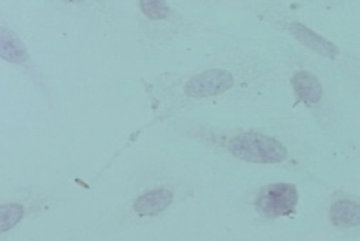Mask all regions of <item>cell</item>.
Masks as SVG:
<instances>
[{"mask_svg": "<svg viewBox=\"0 0 360 241\" xmlns=\"http://www.w3.org/2000/svg\"><path fill=\"white\" fill-rule=\"evenodd\" d=\"M229 150L236 157L251 163H281L288 157V150L270 136L261 133H240L234 136Z\"/></svg>", "mask_w": 360, "mask_h": 241, "instance_id": "1", "label": "cell"}, {"mask_svg": "<svg viewBox=\"0 0 360 241\" xmlns=\"http://www.w3.org/2000/svg\"><path fill=\"white\" fill-rule=\"evenodd\" d=\"M298 191L290 183H273L266 187L257 198V209L267 218L286 216L295 211Z\"/></svg>", "mask_w": 360, "mask_h": 241, "instance_id": "2", "label": "cell"}, {"mask_svg": "<svg viewBox=\"0 0 360 241\" xmlns=\"http://www.w3.org/2000/svg\"><path fill=\"white\" fill-rule=\"evenodd\" d=\"M233 86V77L224 70H210L188 80L186 93L195 98L215 96L229 91Z\"/></svg>", "mask_w": 360, "mask_h": 241, "instance_id": "3", "label": "cell"}, {"mask_svg": "<svg viewBox=\"0 0 360 241\" xmlns=\"http://www.w3.org/2000/svg\"><path fill=\"white\" fill-rule=\"evenodd\" d=\"M289 32L292 33V36L295 39H298L302 45H306L307 48L316 51L317 53L328 56V58H335V56L338 55V48L335 45H332L329 40H326L322 36L314 33L306 25L292 24L289 27Z\"/></svg>", "mask_w": 360, "mask_h": 241, "instance_id": "4", "label": "cell"}, {"mask_svg": "<svg viewBox=\"0 0 360 241\" xmlns=\"http://www.w3.org/2000/svg\"><path fill=\"white\" fill-rule=\"evenodd\" d=\"M172 203V193L169 190H155L141 195L134 204V209L141 216H153L166 210Z\"/></svg>", "mask_w": 360, "mask_h": 241, "instance_id": "5", "label": "cell"}, {"mask_svg": "<svg viewBox=\"0 0 360 241\" xmlns=\"http://www.w3.org/2000/svg\"><path fill=\"white\" fill-rule=\"evenodd\" d=\"M292 84L297 96L304 104L314 105L322 99L323 89L321 82L309 72H298L292 77Z\"/></svg>", "mask_w": 360, "mask_h": 241, "instance_id": "6", "label": "cell"}, {"mask_svg": "<svg viewBox=\"0 0 360 241\" xmlns=\"http://www.w3.org/2000/svg\"><path fill=\"white\" fill-rule=\"evenodd\" d=\"M0 58L12 64H21L29 58L22 41L6 28H0Z\"/></svg>", "mask_w": 360, "mask_h": 241, "instance_id": "7", "label": "cell"}, {"mask_svg": "<svg viewBox=\"0 0 360 241\" xmlns=\"http://www.w3.org/2000/svg\"><path fill=\"white\" fill-rule=\"evenodd\" d=\"M330 219L337 226H357L360 222V207L353 202H337L330 207Z\"/></svg>", "mask_w": 360, "mask_h": 241, "instance_id": "8", "label": "cell"}, {"mask_svg": "<svg viewBox=\"0 0 360 241\" xmlns=\"http://www.w3.org/2000/svg\"><path fill=\"white\" fill-rule=\"evenodd\" d=\"M24 216V207L18 203L0 206V233L13 228Z\"/></svg>", "mask_w": 360, "mask_h": 241, "instance_id": "9", "label": "cell"}, {"mask_svg": "<svg viewBox=\"0 0 360 241\" xmlns=\"http://www.w3.org/2000/svg\"><path fill=\"white\" fill-rule=\"evenodd\" d=\"M140 5L150 20H165L169 15V8L163 0H140Z\"/></svg>", "mask_w": 360, "mask_h": 241, "instance_id": "10", "label": "cell"}, {"mask_svg": "<svg viewBox=\"0 0 360 241\" xmlns=\"http://www.w3.org/2000/svg\"><path fill=\"white\" fill-rule=\"evenodd\" d=\"M65 2H70V4H80V2H85V0H65Z\"/></svg>", "mask_w": 360, "mask_h": 241, "instance_id": "11", "label": "cell"}]
</instances>
